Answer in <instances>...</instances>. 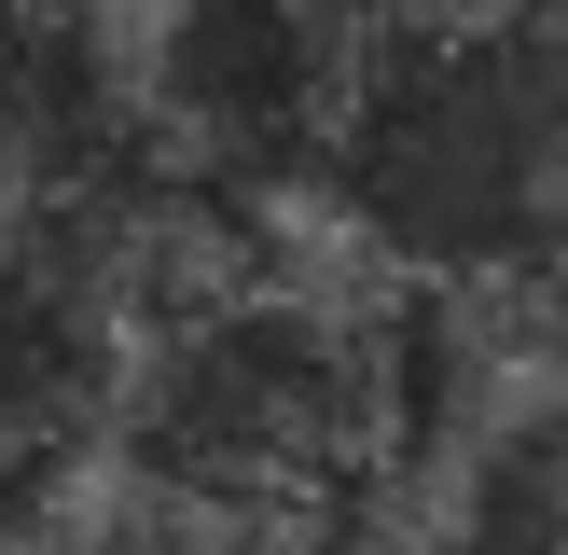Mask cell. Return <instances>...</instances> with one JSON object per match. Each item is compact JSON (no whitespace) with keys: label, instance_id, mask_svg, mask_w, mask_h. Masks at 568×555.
<instances>
[{"label":"cell","instance_id":"obj_1","mask_svg":"<svg viewBox=\"0 0 568 555\" xmlns=\"http://www.w3.org/2000/svg\"><path fill=\"white\" fill-rule=\"evenodd\" d=\"M403 431L416 278H388L347 222H320V250L264 222V264L181 320H139L98 389V458L292 527H347V500H375Z\"/></svg>","mask_w":568,"mask_h":555},{"label":"cell","instance_id":"obj_2","mask_svg":"<svg viewBox=\"0 0 568 555\" xmlns=\"http://www.w3.org/2000/svg\"><path fill=\"white\" fill-rule=\"evenodd\" d=\"M320 194L388 278H568V0H444L347 56Z\"/></svg>","mask_w":568,"mask_h":555}]
</instances>
